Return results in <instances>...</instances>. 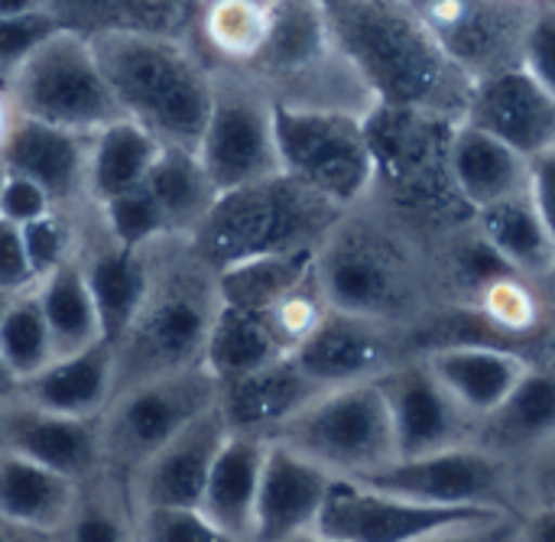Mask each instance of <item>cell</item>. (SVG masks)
Masks as SVG:
<instances>
[{
	"label": "cell",
	"mask_w": 555,
	"mask_h": 542,
	"mask_svg": "<svg viewBox=\"0 0 555 542\" xmlns=\"http://www.w3.org/2000/svg\"><path fill=\"white\" fill-rule=\"evenodd\" d=\"M36 283L23 237H20V224L3 221L0 218V289L7 293H23Z\"/></svg>",
	"instance_id": "46"
},
{
	"label": "cell",
	"mask_w": 555,
	"mask_h": 542,
	"mask_svg": "<svg viewBox=\"0 0 555 542\" xmlns=\"http://www.w3.org/2000/svg\"><path fill=\"white\" fill-rule=\"evenodd\" d=\"M270 7L254 0H198L195 49L208 65L244 68L263 46Z\"/></svg>",
	"instance_id": "36"
},
{
	"label": "cell",
	"mask_w": 555,
	"mask_h": 542,
	"mask_svg": "<svg viewBox=\"0 0 555 542\" xmlns=\"http://www.w3.org/2000/svg\"><path fill=\"white\" fill-rule=\"evenodd\" d=\"M270 442L289 446L335 478H364L397 459L393 426L377 380L322 390Z\"/></svg>",
	"instance_id": "10"
},
{
	"label": "cell",
	"mask_w": 555,
	"mask_h": 542,
	"mask_svg": "<svg viewBox=\"0 0 555 542\" xmlns=\"http://www.w3.org/2000/svg\"><path fill=\"white\" fill-rule=\"evenodd\" d=\"M33 296L39 302V312L46 319L55 358L68 351H81L94 341H104L98 309L88 289V280L81 273L78 257H65L59 267L42 273L33 283Z\"/></svg>",
	"instance_id": "33"
},
{
	"label": "cell",
	"mask_w": 555,
	"mask_h": 542,
	"mask_svg": "<svg viewBox=\"0 0 555 542\" xmlns=\"http://www.w3.org/2000/svg\"><path fill=\"white\" fill-rule=\"evenodd\" d=\"M49 208H55V205H52V198L46 195L42 185H36L23 172H13V169L0 166V218L3 221L26 224V221L39 218Z\"/></svg>",
	"instance_id": "45"
},
{
	"label": "cell",
	"mask_w": 555,
	"mask_h": 542,
	"mask_svg": "<svg viewBox=\"0 0 555 542\" xmlns=\"http://www.w3.org/2000/svg\"><path fill=\"white\" fill-rule=\"evenodd\" d=\"M0 354L20 380L33 377L55 358L33 286L23 293H13L0 315Z\"/></svg>",
	"instance_id": "38"
},
{
	"label": "cell",
	"mask_w": 555,
	"mask_h": 542,
	"mask_svg": "<svg viewBox=\"0 0 555 542\" xmlns=\"http://www.w3.org/2000/svg\"><path fill=\"white\" fill-rule=\"evenodd\" d=\"M81 485L13 452H0V524L23 540H59Z\"/></svg>",
	"instance_id": "27"
},
{
	"label": "cell",
	"mask_w": 555,
	"mask_h": 542,
	"mask_svg": "<svg viewBox=\"0 0 555 542\" xmlns=\"http://www.w3.org/2000/svg\"><path fill=\"white\" fill-rule=\"evenodd\" d=\"M94 208H98V218L107 228V234L124 247L143 250L163 237H172L156 202L150 198V192L143 185H133L104 202H94Z\"/></svg>",
	"instance_id": "40"
},
{
	"label": "cell",
	"mask_w": 555,
	"mask_h": 542,
	"mask_svg": "<svg viewBox=\"0 0 555 542\" xmlns=\"http://www.w3.org/2000/svg\"><path fill=\"white\" fill-rule=\"evenodd\" d=\"M16 393L36 406L62 413V416L98 420V413L114 397L111 341H94L81 351L52 358L42 371L20 380Z\"/></svg>",
	"instance_id": "29"
},
{
	"label": "cell",
	"mask_w": 555,
	"mask_h": 542,
	"mask_svg": "<svg viewBox=\"0 0 555 542\" xmlns=\"http://www.w3.org/2000/svg\"><path fill=\"white\" fill-rule=\"evenodd\" d=\"M433 377L442 390L478 423L488 416L514 387L517 380L540 361L485 341H455V345H433L420 351Z\"/></svg>",
	"instance_id": "23"
},
{
	"label": "cell",
	"mask_w": 555,
	"mask_h": 542,
	"mask_svg": "<svg viewBox=\"0 0 555 542\" xmlns=\"http://www.w3.org/2000/svg\"><path fill=\"white\" fill-rule=\"evenodd\" d=\"M283 354L286 351L276 345V338L270 335L267 322L257 312L221 302L218 315L208 328V338H205L202 367L218 384H224V380H234L247 371H257V367H263Z\"/></svg>",
	"instance_id": "35"
},
{
	"label": "cell",
	"mask_w": 555,
	"mask_h": 542,
	"mask_svg": "<svg viewBox=\"0 0 555 542\" xmlns=\"http://www.w3.org/2000/svg\"><path fill=\"white\" fill-rule=\"evenodd\" d=\"M133 540L140 542H224L198 507L156 504L133 511Z\"/></svg>",
	"instance_id": "42"
},
{
	"label": "cell",
	"mask_w": 555,
	"mask_h": 542,
	"mask_svg": "<svg viewBox=\"0 0 555 542\" xmlns=\"http://www.w3.org/2000/svg\"><path fill=\"white\" fill-rule=\"evenodd\" d=\"M322 390L328 387L309 377L293 354H283L257 371L218 384V410L228 429L270 439L289 416H296Z\"/></svg>",
	"instance_id": "24"
},
{
	"label": "cell",
	"mask_w": 555,
	"mask_h": 542,
	"mask_svg": "<svg viewBox=\"0 0 555 542\" xmlns=\"http://www.w3.org/2000/svg\"><path fill=\"white\" fill-rule=\"evenodd\" d=\"M312 273L332 309L413 328L442 306L423 241L374 202L341 211L315 247Z\"/></svg>",
	"instance_id": "2"
},
{
	"label": "cell",
	"mask_w": 555,
	"mask_h": 542,
	"mask_svg": "<svg viewBox=\"0 0 555 542\" xmlns=\"http://www.w3.org/2000/svg\"><path fill=\"white\" fill-rule=\"evenodd\" d=\"M553 62H555V10L553 0H540L530 26L524 33V46H520V65L530 68L537 78H543L546 85H553Z\"/></svg>",
	"instance_id": "44"
},
{
	"label": "cell",
	"mask_w": 555,
	"mask_h": 542,
	"mask_svg": "<svg viewBox=\"0 0 555 542\" xmlns=\"http://www.w3.org/2000/svg\"><path fill=\"white\" fill-rule=\"evenodd\" d=\"M273 114V98L247 72L211 65V104L195 156L218 192L280 172Z\"/></svg>",
	"instance_id": "14"
},
{
	"label": "cell",
	"mask_w": 555,
	"mask_h": 542,
	"mask_svg": "<svg viewBox=\"0 0 555 542\" xmlns=\"http://www.w3.org/2000/svg\"><path fill=\"white\" fill-rule=\"evenodd\" d=\"M20 237L33 267V276L39 280L52 267H59L65 257L75 254L78 244V215L75 208H49L39 218L20 224Z\"/></svg>",
	"instance_id": "41"
},
{
	"label": "cell",
	"mask_w": 555,
	"mask_h": 542,
	"mask_svg": "<svg viewBox=\"0 0 555 542\" xmlns=\"http://www.w3.org/2000/svg\"><path fill=\"white\" fill-rule=\"evenodd\" d=\"M449 169L462 198L478 211L501 198L520 195L530 189L533 159L504 140L478 130L468 120H455L449 137Z\"/></svg>",
	"instance_id": "30"
},
{
	"label": "cell",
	"mask_w": 555,
	"mask_h": 542,
	"mask_svg": "<svg viewBox=\"0 0 555 542\" xmlns=\"http://www.w3.org/2000/svg\"><path fill=\"white\" fill-rule=\"evenodd\" d=\"M55 29H59V23L52 20V13L46 7L0 16V85H7V78L16 72V65Z\"/></svg>",
	"instance_id": "43"
},
{
	"label": "cell",
	"mask_w": 555,
	"mask_h": 542,
	"mask_svg": "<svg viewBox=\"0 0 555 542\" xmlns=\"http://www.w3.org/2000/svg\"><path fill=\"white\" fill-rule=\"evenodd\" d=\"M439 46L472 78L520 65L524 33L540 0H410Z\"/></svg>",
	"instance_id": "15"
},
{
	"label": "cell",
	"mask_w": 555,
	"mask_h": 542,
	"mask_svg": "<svg viewBox=\"0 0 555 542\" xmlns=\"http://www.w3.org/2000/svg\"><path fill=\"white\" fill-rule=\"evenodd\" d=\"M384 393L397 459L423 455L449 446H465L475 439V420L442 390L420 354H410L377 377Z\"/></svg>",
	"instance_id": "17"
},
{
	"label": "cell",
	"mask_w": 555,
	"mask_h": 542,
	"mask_svg": "<svg viewBox=\"0 0 555 542\" xmlns=\"http://www.w3.org/2000/svg\"><path fill=\"white\" fill-rule=\"evenodd\" d=\"M263 459V436L228 429L198 501V511L208 517V524L224 542H254V511Z\"/></svg>",
	"instance_id": "26"
},
{
	"label": "cell",
	"mask_w": 555,
	"mask_h": 542,
	"mask_svg": "<svg viewBox=\"0 0 555 542\" xmlns=\"http://www.w3.org/2000/svg\"><path fill=\"white\" fill-rule=\"evenodd\" d=\"M332 481L335 475H328L306 455L267 439L254 511V542L315 540V524Z\"/></svg>",
	"instance_id": "20"
},
{
	"label": "cell",
	"mask_w": 555,
	"mask_h": 542,
	"mask_svg": "<svg viewBox=\"0 0 555 542\" xmlns=\"http://www.w3.org/2000/svg\"><path fill=\"white\" fill-rule=\"evenodd\" d=\"M410 354L416 351L406 328L341 309H328L322 325L293 351L296 364L322 387L377 380Z\"/></svg>",
	"instance_id": "16"
},
{
	"label": "cell",
	"mask_w": 555,
	"mask_h": 542,
	"mask_svg": "<svg viewBox=\"0 0 555 542\" xmlns=\"http://www.w3.org/2000/svg\"><path fill=\"white\" fill-rule=\"evenodd\" d=\"M475 446H485L517 465H527L555 446L553 364H533L517 387L475 426Z\"/></svg>",
	"instance_id": "25"
},
{
	"label": "cell",
	"mask_w": 555,
	"mask_h": 542,
	"mask_svg": "<svg viewBox=\"0 0 555 542\" xmlns=\"http://www.w3.org/2000/svg\"><path fill=\"white\" fill-rule=\"evenodd\" d=\"M228 436V423L218 410V400L185 423L166 446H159L127 481L130 511L156 504H185L198 507L211 462Z\"/></svg>",
	"instance_id": "19"
},
{
	"label": "cell",
	"mask_w": 555,
	"mask_h": 542,
	"mask_svg": "<svg viewBox=\"0 0 555 542\" xmlns=\"http://www.w3.org/2000/svg\"><path fill=\"white\" fill-rule=\"evenodd\" d=\"M16 117H20V111L13 107V101H10V94H7V88L0 85V150H3V143H7V137H10V130H13V124H16Z\"/></svg>",
	"instance_id": "47"
},
{
	"label": "cell",
	"mask_w": 555,
	"mask_h": 542,
	"mask_svg": "<svg viewBox=\"0 0 555 542\" xmlns=\"http://www.w3.org/2000/svg\"><path fill=\"white\" fill-rule=\"evenodd\" d=\"M42 0H0V16H13V13H26V10H39Z\"/></svg>",
	"instance_id": "49"
},
{
	"label": "cell",
	"mask_w": 555,
	"mask_h": 542,
	"mask_svg": "<svg viewBox=\"0 0 555 542\" xmlns=\"http://www.w3.org/2000/svg\"><path fill=\"white\" fill-rule=\"evenodd\" d=\"M452 127V117L410 107L377 104L364 117L374 159L367 202L403 224L426 250L475 221V208L462 198L449 169Z\"/></svg>",
	"instance_id": "4"
},
{
	"label": "cell",
	"mask_w": 555,
	"mask_h": 542,
	"mask_svg": "<svg viewBox=\"0 0 555 542\" xmlns=\"http://www.w3.org/2000/svg\"><path fill=\"white\" fill-rule=\"evenodd\" d=\"M159 150L163 143L130 117L98 127L88 143V202H104L117 192L143 185Z\"/></svg>",
	"instance_id": "34"
},
{
	"label": "cell",
	"mask_w": 555,
	"mask_h": 542,
	"mask_svg": "<svg viewBox=\"0 0 555 542\" xmlns=\"http://www.w3.org/2000/svg\"><path fill=\"white\" fill-rule=\"evenodd\" d=\"M143 189L156 202L172 237H192L218 198V185L189 146H163L143 179Z\"/></svg>",
	"instance_id": "32"
},
{
	"label": "cell",
	"mask_w": 555,
	"mask_h": 542,
	"mask_svg": "<svg viewBox=\"0 0 555 542\" xmlns=\"http://www.w3.org/2000/svg\"><path fill=\"white\" fill-rule=\"evenodd\" d=\"M3 88L23 117L81 133H94L98 127L124 117L101 75L91 42L68 29L46 36L16 65Z\"/></svg>",
	"instance_id": "11"
},
{
	"label": "cell",
	"mask_w": 555,
	"mask_h": 542,
	"mask_svg": "<svg viewBox=\"0 0 555 542\" xmlns=\"http://www.w3.org/2000/svg\"><path fill=\"white\" fill-rule=\"evenodd\" d=\"M345 208L332 205L283 169L218 192L189 244L215 270L276 250L319 247Z\"/></svg>",
	"instance_id": "7"
},
{
	"label": "cell",
	"mask_w": 555,
	"mask_h": 542,
	"mask_svg": "<svg viewBox=\"0 0 555 542\" xmlns=\"http://www.w3.org/2000/svg\"><path fill=\"white\" fill-rule=\"evenodd\" d=\"M315 540H520V514L498 507H439L371 488L364 481L335 478L315 524Z\"/></svg>",
	"instance_id": "8"
},
{
	"label": "cell",
	"mask_w": 555,
	"mask_h": 542,
	"mask_svg": "<svg viewBox=\"0 0 555 542\" xmlns=\"http://www.w3.org/2000/svg\"><path fill=\"white\" fill-rule=\"evenodd\" d=\"M59 29L81 39L107 33L169 36L195 46L198 0H42Z\"/></svg>",
	"instance_id": "28"
},
{
	"label": "cell",
	"mask_w": 555,
	"mask_h": 542,
	"mask_svg": "<svg viewBox=\"0 0 555 542\" xmlns=\"http://www.w3.org/2000/svg\"><path fill=\"white\" fill-rule=\"evenodd\" d=\"M88 143L91 133L20 114L0 150V166L42 185L55 208H78L88 202Z\"/></svg>",
	"instance_id": "22"
},
{
	"label": "cell",
	"mask_w": 555,
	"mask_h": 542,
	"mask_svg": "<svg viewBox=\"0 0 555 542\" xmlns=\"http://www.w3.org/2000/svg\"><path fill=\"white\" fill-rule=\"evenodd\" d=\"M283 107L367 117L377 101L338 49L322 0H276L263 46L241 68Z\"/></svg>",
	"instance_id": "6"
},
{
	"label": "cell",
	"mask_w": 555,
	"mask_h": 542,
	"mask_svg": "<svg viewBox=\"0 0 555 542\" xmlns=\"http://www.w3.org/2000/svg\"><path fill=\"white\" fill-rule=\"evenodd\" d=\"M218 273L189 237L150 244V280L124 332L111 341L114 393L202 364L208 328L218 315Z\"/></svg>",
	"instance_id": "3"
},
{
	"label": "cell",
	"mask_w": 555,
	"mask_h": 542,
	"mask_svg": "<svg viewBox=\"0 0 555 542\" xmlns=\"http://www.w3.org/2000/svg\"><path fill=\"white\" fill-rule=\"evenodd\" d=\"M312 260H315V247H299V250H276V254H260L228 263L215 270L221 302L247 312H263L312 270Z\"/></svg>",
	"instance_id": "37"
},
{
	"label": "cell",
	"mask_w": 555,
	"mask_h": 542,
	"mask_svg": "<svg viewBox=\"0 0 555 542\" xmlns=\"http://www.w3.org/2000/svg\"><path fill=\"white\" fill-rule=\"evenodd\" d=\"M322 10L380 107L462 120L475 78L452 62L410 0H322Z\"/></svg>",
	"instance_id": "1"
},
{
	"label": "cell",
	"mask_w": 555,
	"mask_h": 542,
	"mask_svg": "<svg viewBox=\"0 0 555 542\" xmlns=\"http://www.w3.org/2000/svg\"><path fill=\"white\" fill-rule=\"evenodd\" d=\"M20 390V377L10 371V364L3 361V354H0V400H7V397H13Z\"/></svg>",
	"instance_id": "48"
},
{
	"label": "cell",
	"mask_w": 555,
	"mask_h": 542,
	"mask_svg": "<svg viewBox=\"0 0 555 542\" xmlns=\"http://www.w3.org/2000/svg\"><path fill=\"white\" fill-rule=\"evenodd\" d=\"M0 452L39 462L78 485L98 478V420L42 410L20 393L0 400Z\"/></svg>",
	"instance_id": "21"
},
{
	"label": "cell",
	"mask_w": 555,
	"mask_h": 542,
	"mask_svg": "<svg viewBox=\"0 0 555 542\" xmlns=\"http://www.w3.org/2000/svg\"><path fill=\"white\" fill-rule=\"evenodd\" d=\"M215 400L218 380L202 364L117 390L98 413V478L127 494L133 472Z\"/></svg>",
	"instance_id": "9"
},
{
	"label": "cell",
	"mask_w": 555,
	"mask_h": 542,
	"mask_svg": "<svg viewBox=\"0 0 555 542\" xmlns=\"http://www.w3.org/2000/svg\"><path fill=\"white\" fill-rule=\"evenodd\" d=\"M328 299H325V293H322V286H319V280H315V273L309 270L289 293H283L273 306H267L263 312H257L263 322H267V328H270V335L276 338V345L286 351V354H293L319 325H322V319L328 315Z\"/></svg>",
	"instance_id": "39"
},
{
	"label": "cell",
	"mask_w": 555,
	"mask_h": 542,
	"mask_svg": "<svg viewBox=\"0 0 555 542\" xmlns=\"http://www.w3.org/2000/svg\"><path fill=\"white\" fill-rule=\"evenodd\" d=\"M462 120L504 140L524 156L555 150V88L524 65L475 78Z\"/></svg>",
	"instance_id": "18"
},
{
	"label": "cell",
	"mask_w": 555,
	"mask_h": 542,
	"mask_svg": "<svg viewBox=\"0 0 555 542\" xmlns=\"http://www.w3.org/2000/svg\"><path fill=\"white\" fill-rule=\"evenodd\" d=\"M10 296H13V293L0 289V315H3V309H7V302H10Z\"/></svg>",
	"instance_id": "50"
},
{
	"label": "cell",
	"mask_w": 555,
	"mask_h": 542,
	"mask_svg": "<svg viewBox=\"0 0 555 542\" xmlns=\"http://www.w3.org/2000/svg\"><path fill=\"white\" fill-rule=\"evenodd\" d=\"M280 169L338 208L367 198L374 179L364 117L345 111L283 107L273 114Z\"/></svg>",
	"instance_id": "13"
},
{
	"label": "cell",
	"mask_w": 555,
	"mask_h": 542,
	"mask_svg": "<svg viewBox=\"0 0 555 542\" xmlns=\"http://www.w3.org/2000/svg\"><path fill=\"white\" fill-rule=\"evenodd\" d=\"M475 228L488 247L517 273L553 286L555 224L540 211L530 189L475 211Z\"/></svg>",
	"instance_id": "31"
},
{
	"label": "cell",
	"mask_w": 555,
	"mask_h": 542,
	"mask_svg": "<svg viewBox=\"0 0 555 542\" xmlns=\"http://www.w3.org/2000/svg\"><path fill=\"white\" fill-rule=\"evenodd\" d=\"M351 481H364L371 488L439 507H498L517 514L530 511L527 465H517L475 442L393 459L390 465Z\"/></svg>",
	"instance_id": "12"
},
{
	"label": "cell",
	"mask_w": 555,
	"mask_h": 542,
	"mask_svg": "<svg viewBox=\"0 0 555 542\" xmlns=\"http://www.w3.org/2000/svg\"><path fill=\"white\" fill-rule=\"evenodd\" d=\"M88 42L120 114L163 146L195 150L211 104L205 55L192 42L143 33H107Z\"/></svg>",
	"instance_id": "5"
}]
</instances>
